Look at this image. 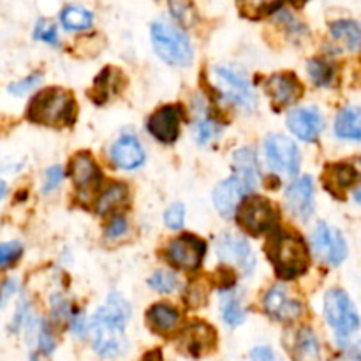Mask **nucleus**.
<instances>
[{"label":"nucleus","mask_w":361,"mask_h":361,"mask_svg":"<svg viewBox=\"0 0 361 361\" xmlns=\"http://www.w3.org/2000/svg\"><path fill=\"white\" fill-rule=\"evenodd\" d=\"M130 319V305L118 293H109L106 305L95 312L90 323L92 345L102 358H118L127 351V321Z\"/></svg>","instance_id":"1"},{"label":"nucleus","mask_w":361,"mask_h":361,"mask_svg":"<svg viewBox=\"0 0 361 361\" xmlns=\"http://www.w3.org/2000/svg\"><path fill=\"white\" fill-rule=\"evenodd\" d=\"M28 118L46 127L71 126L76 120L73 95L56 87L39 92L28 106Z\"/></svg>","instance_id":"2"},{"label":"nucleus","mask_w":361,"mask_h":361,"mask_svg":"<svg viewBox=\"0 0 361 361\" xmlns=\"http://www.w3.org/2000/svg\"><path fill=\"white\" fill-rule=\"evenodd\" d=\"M270 257L275 271L282 279H295L305 274L309 267V250L298 235L279 233L270 247Z\"/></svg>","instance_id":"3"},{"label":"nucleus","mask_w":361,"mask_h":361,"mask_svg":"<svg viewBox=\"0 0 361 361\" xmlns=\"http://www.w3.org/2000/svg\"><path fill=\"white\" fill-rule=\"evenodd\" d=\"M152 44L155 53L169 66L187 67L192 63L194 53L189 37L168 21H155L152 25Z\"/></svg>","instance_id":"4"},{"label":"nucleus","mask_w":361,"mask_h":361,"mask_svg":"<svg viewBox=\"0 0 361 361\" xmlns=\"http://www.w3.org/2000/svg\"><path fill=\"white\" fill-rule=\"evenodd\" d=\"M324 316H326L328 324L337 331L338 342L342 345H345L348 349L358 345H353L349 341L358 331L360 317L351 298L344 291L331 289L326 293V296H324Z\"/></svg>","instance_id":"5"},{"label":"nucleus","mask_w":361,"mask_h":361,"mask_svg":"<svg viewBox=\"0 0 361 361\" xmlns=\"http://www.w3.org/2000/svg\"><path fill=\"white\" fill-rule=\"evenodd\" d=\"M214 73L215 78H217L219 90H221V94L228 101H231L233 104L245 109V111H252L256 108V92H254L252 85L242 74L235 73V71L228 69V67H215Z\"/></svg>","instance_id":"6"},{"label":"nucleus","mask_w":361,"mask_h":361,"mask_svg":"<svg viewBox=\"0 0 361 361\" xmlns=\"http://www.w3.org/2000/svg\"><path fill=\"white\" fill-rule=\"evenodd\" d=\"M238 215V224L242 226L245 231H249L250 235H261V233H267L268 229L274 228L277 224L279 214L275 210L274 204L268 200L259 196H252L243 203V207L240 208Z\"/></svg>","instance_id":"7"},{"label":"nucleus","mask_w":361,"mask_h":361,"mask_svg":"<svg viewBox=\"0 0 361 361\" xmlns=\"http://www.w3.org/2000/svg\"><path fill=\"white\" fill-rule=\"evenodd\" d=\"M264 152H267V161L274 171L286 173L289 176H295L300 171V150L289 137L274 134L264 143Z\"/></svg>","instance_id":"8"},{"label":"nucleus","mask_w":361,"mask_h":361,"mask_svg":"<svg viewBox=\"0 0 361 361\" xmlns=\"http://www.w3.org/2000/svg\"><path fill=\"white\" fill-rule=\"evenodd\" d=\"M312 249L319 259L328 264H341L348 257V243L337 228L319 222L312 233Z\"/></svg>","instance_id":"9"},{"label":"nucleus","mask_w":361,"mask_h":361,"mask_svg":"<svg viewBox=\"0 0 361 361\" xmlns=\"http://www.w3.org/2000/svg\"><path fill=\"white\" fill-rule=\"evenodd\" d=\"M217 256L224 263L238 268L243 275H252L254 268H256V256L252 252V247L245 238L233 235V233H224L222 236H219Z\"/></svg>","instance_id":"10"},{"label":"nucleus","mask_w":361,"mask_h":361,"mask_svg":"<svg viewBox=\"0 0 361 361\" xmlns=\"http://www.w3.org/2000/svg\"><path fill=\"white\" fill-rule=\"evenodd\" d=\"M207 252V243L197 236L183 235L168 245V257L175 267L182 270H196Z\"/></svg>","instance_id":"11"},{"label":"nucleus","mask_w":361,"mask_h":361,"mask_svg":"<svg viewBox=\"0 0 361 361\" xmlns=\"http://www.w3.org/2000/svg\"><path fill=\"white\" fill-rule=\"evenodd\" d=\"M250 192L249 187L242 182L236 175H231L224 182L219 183L214 190V204L219 210V214L224 217H233L238 210L240 203L245 197V194Z\"/></svg>","instance_id":"12"},{"label":"nucleus","mask_w":361,"mask_h":361,"mask_svg":"<svg viewBox=\"0 0 361 361\" xmlns=\"http://www.w3.org/2000/svg\"><path fill=\"white\" fill-rule=\"evenodd\" d=\"M286 204L289 212L302 221H307L314 214V182L310 176H302L288 187Z\"/></svg>","instance_id":"13"},{"label":"nucleus","mask_w":361,"mask_h":361,"mask_svg":"<svg viewBox=\"0 0 361 361\" xmlns=\"http://www.w3.org/2000/svg\"><path fill=\"white\" fill-rule=\"evenodd\" d=\"M264 309L274 319L279 321H295L302 316L303 307L298 300L291 298L288 289L282 284L274 286L264 296Z\"/></svg>","instance_id":"14"},{"label":"nucleus","mask_w":361,"mask_h":361,"mask_svg":"<svg viewBox=\"0 0 361 361\" xmlns=\"http://www.w3.org/2000/svg\"><path fill=\"white\" fill-rule=\"evenodd\" d=\"M288 127L300 140L314 141L323 130L324 120L316 108H300L288 115Z\"/></svg>","instance_id":"15"},{"label":"nucleus","mask_w":361,"mask_h":361,"mask_svg":"<svg viewBox=\"0 0 361 361\" xmlns=\"http://www.w3.org/2000/svg\"><path fill=\"white\" fill-rule=\"evenodd\" d=\"M148 133L162 143H173L180 134V113L175 106H164L148 118Z\"/></svg>","instance_id":"16"},{"label":"nucleus","mask_w":361,"mask_h":361,"mask_svg":"<svg viewBox=\"0 0 361 361\" xmlns=\"http://www.w3.org/2000/svg\"><path fill=\"white\" fill-rule=\"evenodd\" d=\"M111 161L115 162L116 168L126 169H137L145 162V150L136 136L123 134L113 143L111 147Z\"/></svg>","instance_id":"17"},{"label":"nucleus","mask_w":361,"mask_h":361,"mask_svg":"<svg viewBox=\"0 0 361 361\" xmlns=\"http://www.w3.org/2000/svg\"><path fill=\"white\" fill-rule=\"evenodd\" d=\"M180 344L190 356H196L197 358V356L204 355V353H208L215 345L214 328L201 323V321H196V323L189 324L185 328L182 338H180Z\"/></svg>","instance_id":"18"},{"label":"nucleus","mask_w":361,"mask_h":361,"mask_svg":"<svg viewBox=\"0 0 361 361\" xmlns=\"http://www.w3.org/2000/svg\"><path fill=\"white\" fill-rule=\"evenodd\" d=\"M267 92L277 104H293L303 95V87L293 74H274L267 81Z\"/></svg>","instance_id":"19"},{"label":"nucleus","mask_w":361,"mask_h":361,"mask_svg":"<svg viewBox=\"0 0 361 361\" xmlns=\"http://www.w3.org/2000/svg\"><path fill=\"white\" fill-rule=\"evenodd\" d=\"M71 178L80 190H90L97 187L101 173L90 155L78 154L71 162Z\"/></svg>","instance_id":"20"},{"label":"nucleus","mask_w":361,"mask_h":361,"mask_svg":"<svg viewBox=\"0 0 361 361\" xmlns=\"http://www.w3.org/2000/svg\"><path fill=\"white\" fill-rule=\"evenodd\" d=\"M233 162H235L236 173L235 175L249 187V190L252 192L257 185V159L256 154L249 148H242L235 154L233 157Z\"/></svg>","instance_id":"21"},{"label":"nucleus","mask_w":361,"mask_h":361,"mask_svg":"<svg viewBox=\"0 0 361 361\" xmlns=\"http://www.w3.org/2000/svg\"><path fill=\"white\" fill-rule=\"evenodd\" d=\"M335 134L342 140L360 141L361 137V115L356 106L342 109L335 122Z\"/></svg>","instance_id":"22"},{"label":"nucleus","mask_w":361,"mask_h":361,"mask_svg":"<svg viewBox=\"0 0 361 361\" xmlns=\"http://www.w3.org/2000/svg\"><path fill=\"white\" fill-rule=\"evenodd\" d=\"M178 319V310L173 309L171 305H164V303L152 307L150 312H148V323H150L154 330L161 331V334H168V331L175 330Z\"/></svg>","instance_id":"23"},{"label":"nucleus","mask_w":361,"mask_h":361,"mask_svg":"<svg viewBox=\"0 0 361 361\" xmlns=\"http://www.w3.org/2000/svg\"><path fill=\"white\" fill-rule=\"evenodd\" d=\"M295 355L298 361H319L321 345L312 330H309V328L300 330L298 337H296Z\"/></svg>","instance_id":"24"},{"label":"nucleus","mask_w":361,"mask_h":361,"mask_svg":"<svg viewBox=\"0 0 361 361\" xmlns=\"http://www.w3.org/2000/svg\"><path fill=\"white\" fill-rule=\"evenodd\" d=\"M282 0H236L240 14L249 20H261L275 13L281 7Z\"/></svg>","instance_id":"25"},{"label":"nucleus","mask_w":361,"mask_h":361,"mask_svg":"<svg viewBox=\"0 0 361 361\" xmlns=\"http://www.w3.org/2000/svg\"><path fill=\"white\" fill-rule=\"evenodd\" d=\"M356 176H358V173H356V169L353 166L337 164L328 169L326 183H334V187H330L331 192L342 194L356 182Z\"/></svg>","instance_id":"26"},{"label":"nucleus","mask_w":361,"mask_h":361,"mask_svg":"<svg viewBox=\"0 0 361 361\" xmlns=\"http://www.w3.org/2000/svg\"><path fill=\"white\" fill-rule=\"evenodd\" d=\"M330 32H331V37L337 39L338 42H342L345 48L358 49L361 34L356 21H351V20L335 21V23H331Z\"/></svg>","instance_id":"27"},{"label":"nucleus","mask_w":361,"mask_h":361,"mask_svg":"<svg viewBox=\"0 0 361 361\" xmlns=\"http://www.w3.org/2000/svg\"><path fill=\"white\" fill-rule=\"evenodd\" d=\"M222 319L229 326H240L245 321V310L242 307V296L238 293L222 295Z\"/></svg>","instance_id":"28"},{"label":"nucleus","mask_w":361,"mask_h":361,"mask_svg":"<svg viewBox=\"0 0 361 361\" xmlns=\"http://www.w3.org/2000/svg\"><path fill=\"white\" fill-rule=\"evenodd\" d=\"M62 25L67 30H87L94 23V14L78 6H69L62 11Z\"/></svg>","instance_id":"29"},{"label":"nucleus","mask_w":361,"mask_h":361,"mask_svg":"<svg viewBox=\"0 0 361 361\" xmlns=\"http://www.w3.org/2000/svg\"><path fill=\"white\" fill-rule=\"evenodd\" d=\"M127 201V187L122 183H115V185L109 187L101 197H99L97 203V212L99 214H108V212L115 210L116 207H120L122 203Z\"/></svg>","instance_id":"30"},{"label":"nucleus","mask_w":361,"mask_h":361,"mask_svg":"<svg viewBox=\"0 0 361 361\" xmlns=\"http://www.w3.org/2000/svg\"><path fill=\"white\" fill-rule=\"evenodd\" d=\"M148 284H150V288H154L155 291L166 293V295H168V293H173L178 289V279H176V275L171 274V271L161 270L155 271V274L148 279Z\"/></svg>","instance_id":"31"},{"label":"nucleus","mask_w":361,"mask_h":361,"mask_svg":"<svg viewBox=\"0 0 361 361\" xmlns=\"http://www.w3.org/2000/svg\"><path fill=\"white\" fill-rule=\"evenodd\" d=\"M309 74L314 80V83L319 85V87H328V85H331V80H334V69H331V66L319 59L312 60L309 63Z\"/></svg>","instance_id":"32"},{"label":"nucleus","mask_w":361,"mask_h":361,"mask_svg":"<svg viewBox=\"0 0 361 361\" xmlns=\"http://www.w3.org/2000/svg\"><path fill=\"white\" fill-rule=\"evenodd\" d=\"M34 37L39 39V41H44L48 44H59V37H56V28L55 25L51 23L49 20H39L37 25H35L34 30Z\"/></svg>","instance_id":"33"},{"label":"nucleus","mask_w":361,"mask_h":361,"mask_svg":"<svg viewBox=\"0 0 361 361\" xmlns=\"http://www.w3.org/2000/svg\"><path fill=\"white\" fill-rule=\"evenodd\" d=\"M21 254H23V247H21L20 242L0 243V267L13 264Z\"/></svg>","instance_id":"34"},{"label":"nucleus","mask_w":361,"mask_h":361,"mask_svg":"<svg viewBox=\"0 0 361 361\" xmlns=\"http://www.w3.org/2000/svg\"><path fill=\"white\" fill-rule=\"evenodd\" d=\"M183 219H185V210H183L182 203H175L166 210L164 214V224L169 229H180L183 226Z\"/></svg>","instance_id":"35"},{"label":"nucleus","mask_w":361,"mask_h":361,"mask_svg":"<svg viewBox=\"0 0 361 361\" xmlns=\"http://www.w3.org/2000/svg\"><path fill=\"white\" fill-rule=\"evenodd\" d=\"M39 81H41V74H37V73L30 74V76H27V78H25V80L16 81V83L9 85V87H7V92H9V94L18 95V97H20V95H25V94H27V92H30L32 88L37 87Z\"/></svg>","instance_id":"36"},{"label":"nucleus","mask_w":361,"mask_h":361,"mask_svg":"<svg viewBox=\"0 0 361 361\" xmlns=\"http://www.w3.org/2000/svg\"><path fill=\"white\" fill-rule=\"evenodd\" d=\"M196 129H197V140H200V143H208V141L219 133L217 123L212 122V120L208 118H201L200 122H197Z\"/></svg>","instance_id":"37"},{"label":"nucleus","mask_w":361,"mask_h":361,"mask_svg":"<svg viewBox=\"0 0 361 361\" xmlns=\"http://www.w3.org/2000/svg\"><path fill=\"white\" fill-rule=\"evenodd\" d=\"M62 178H63V169L60 168V166H53V168H49L48 171H46L42 190H44V192H51V190H55L56 187L60 185V182H62Z\"/></svg>","instance_id":"38"},{"label":"nucleus","mask_w":361,"mask_h":361,"mask_svg":"<svg viewBox=\"0 0 361 361\" xmlns=\"http://www.w3.org/2000/svg\"><path fill=\"white\" fill-rule=\"evenodd\" d=\"M37 345L44 355H51L53 349H55V341H53L51 334H49L48 326L46 324H41L37 331Z\"/></svg>","instance_id":"39"},{"label":"nucleus","mask_w":361,"mask_h":361,"mask_svg":"<svg viewBox=\"0 0 361 361\" xmlns=\"http://www.w3.org/2000/svg\"><path fill=\"white\" fill-rule=\"evenodd\" d=\"M208 298V289L203 284H194L189 291V305L190 307H201L207 303Z\"/></svg>","instance_id":"40"},{"label":"nucleus","mask_w":361,"mask_h":361,"mask_svg":"<svg viewBox=\"0 0 361 361\" xmlns=\"http://www.w3.org/2000/svg\"><path fill=\"white\" fill-rule=\"evenodd\" d=\"M250 361H281L275 351L267 345H259V348H254L250 351Z\"/></svg>","instance_id":"41"},{"label":"nucleus","mask_w":361,"mask_h":361,"mask_svg":"<svg viewBox=\"0 0 361 361\" xmlns=\"http://www.w3.org/2000/svg\"><path fill=\"white\" fill-rule=\"evenodd\" d=\"M126 231H127V221L123 217H116L113 219L111 224H109L108 229H106V236H108V238H118V236H122Z\"/></svg>","instance_id":"42"},{"label":"nucleus","mask_w":361,"mask_h":361,"mask_svg":"<svg viewBox=\"0 0 361 361\" xmlns=\"http://www.w3.org/2000/svg\"><path fill=\"white\" fill-rule=\"evenodd\" d=\"M71 319V330L76 337L83 338L85 334H87V323H85L83 314H74V316L69 317Z\"/></svg>","instance_id":"43"},{"label":"nucleus","mask_w":361,"mask_h":361,"mask_svg":"<svg viewBox=\"0 0 361 361\" xmlns=\"http://www.w3.org/2000/svg\"><path fill=\"white\" fill-rule=\"evenodd\" d=\"M16 291V281L14 279H7L0 284V307H4L7 303V300L11 298V295Z\"/></svg>","instance_id":"44"},{"label":"nucleus","mask_w":361,"mask_h":361,"mask_svg":"<svg viewBox=\"0 0 361 361\" xmlns=\"http://www.w3.org/2000/svg\"><path fill=\"white\" fill-rule=\"evenodd\" d=\"M143 361H162V356H161V353H159V351H152V353H148L147 356H145Z\"/></svg>","instance_id":"45"},{"label":"nucleus","mask_w":361,"mask_h":361,"mask_svg":"<svg viewBox=\"0 0 361 361\" xmlns=\"http://www.w3.org/2000/svg\"><path fill=\"white\" fill-rule=\"evenodd\" d=\"M6 190H7V185L4 180H0V200H2L4 196H6Z\"/></svg>","instance_id":"46"},{"label":"nucleus","mask_w":361,"mask_h":361,"mask_svg":"<svg viewBox=\"0 0 361 361\" xmlns=\"http://www.w3.org/2000/svg\"><path fill=\"white\" fill-rule=\"evenodd\" d=\"M305 2H309V0H291L293 6H296V7H302Z\"/></svg>","instance_id":"47"}]
</instances>
